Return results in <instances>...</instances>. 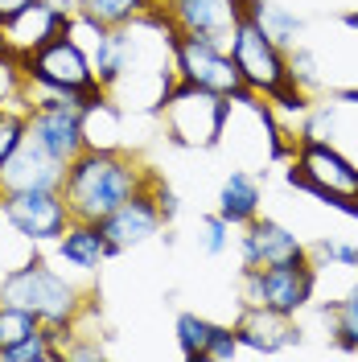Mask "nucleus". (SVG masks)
Returning a JSON list of instances; mask_svg holds the SVG:
<instances>
[{
  "label": "nucleus",
  "instance_id": "f257e3e1",
  "mask_svg": "<svg viewBox=\"0 0 358 362\" xmlns=\"http://www.w3.org/2000/svg\"><path fill=\"white\" fill-rule=\"evenodd\" d=\"M153 177H157V169L144 165L128 148H83L74 160H67V173H62L58 189L70 206V218L99 223L115 206L128 202L132 194L149 189Z\"/></svg>",
  "mask_w": 358,
  "mask_h": 362
},
{
  "label": "nucleus",
  "instance_id": "f03ea898",
  "mask_svg": "<svg viewBox=\"0 0 358 362\" xmlns=\"http://www.w3.org/2000/svg\"><path fill=\"white\" fill-rule=\"evenodd\" d=\"M0 300L21 305L42 325H58V329H74L91 313L87 293L74 280H67L58 268H50V259L37 247L29 251L25 264H17V268H8L0 276Z\"/></svg>",
  "mask_w": 358,
  "mask_h": 362
},
{
  "label": "nucleus",
  "instance_id": "7ed1b4c3",
  "mask_svg": "<svg viewBox=\"0 0 358 362\" xmlns=\"http://www.w3.org/2000/svg\"><path fill=\"white\" fill-rule=\"evenodd\" d=\"M21 78L37 90L67 95L79 112H87V107L108 99V90L95 83L91 58H87V49H83V42L74 37V29H62L42 49H33L29 58H21Z\"/></svg>",
  "mask_w": 358,
  "mask_h": 362
},
{
  "label": "nucleus",
  "instance_id": "20e7f679",
  "mask_svg": "<svg viewBox=\"0 0 358 362\" xmlns=\"http://www.w3.org/2000/svg\"><path fill=\"white\" fill-rule=\"evenodd\" d=\"M153 112L165 119V140L173 148H219L235 103L226 95H214V90L178 78L161 95V103Z\"/></svg>",
  "mask_w": 358,
  "mask_h": 362
},
{
  "label": "nucleus",
  "instance_id": "39448f33",
  "mask_svg": "<svg viewBox=\"0 0 358 362\" xmlns=\"http://www.w3.org/2000/svg\"><path fill=\"white\" fill-rule=\"evenodd\" d=\"M165 33H169V54H173V70H178L181 83L226 95L231 103L251 95V87L243 83V74L235 66V58L226 54V45L198 37V33H178V29H165Z\"/></svg>",
  "mask_w": 358,
  "mask_h": 362
},
{
  "label": "nucleus",
  "instance_id": "423d86ee",
  "mask_svg": "<svg viewBox=\"0 0 358 362\" xmlns=\"http://www.w3.org/2000/svg\"><path fill=\"white\" fill-rule=\"evenodd\" d=\"M243 280V305H260L280 317H296L301 309L313 305L317 293V264L305 259H289V264H264V268L239 272Z\"/></svg>",
  "mask_w": 358,
  "mask_h": 362
},
{
  "label": "nucleus",
  "instance_id": "0eeeda50",
  "mask_svg": "<svg viewBox=\"0 0 358 362\" xmlns=\"http://www.w3.org/2000/svg\"><path fill=\"white\" fill-rule=\"evenodd\" d=\"M284 181L325 206L334 198H358V160L325 140H296V160L284 169Z\"/></svg>",
  "mask_w": 358,
  "mask_h": 362
},
{
  "label": "nucleus",
  "instance_id": "6e6552de",
  "mask_svg": "<svg viewBox=\"0 0 358 362\" xmlns=\"http://www.w3.org/2000/svg\"><path fill=\"white\" fill-rule=\"evenodd\" d=\"M226 54L235 58V66L243 74V83L255 95H280V90L292 83L289 74V54H284V45H276L264 33V25L255 21L251 13H239V21L231 29V42H226Z\"/></svg>",
  "mask_w": 358,
  "mask_h": 362
},
{
  "label": "nucleus",
  "instance_id": "1a4fd4ad",
  "mask_svg": "<svg viewBox=\"0 0 358 362\" xmlns=\"http://www.w3.org/2000/svg\"><path fill=\"white\" fill-rule=\"evenodd\" d=\"M29 136L42 144L54 160H74L87 140H83V112L70 103L67 95H54V90H37L29 87Z\"/></svg>",
  "mask_w": 358,
  "mask_h": 362
},
{
  "label": "nucleus",
  "instance_id": "9d476101",
  "mask_svg": "<svg viewBox=\"0 0 358 362\" xmlns=\"http://www.w3.org/2000/svg\"><path fill=\"white\" fill-rule=\"evenodd\" d=\"M0 218L21 235L29 247L54 243L70 223V206L62 189H4Z\"/></svg>",
  "mask_w": 358,
  "mask_h": 362
},
{
  "label": "nucleus",
  "instance_id": "9b49d317",
  "mask_svg": "<svg viewBox=\"0 0 358 362\" xmlns=\"http://www.w3.org/2000/svg\"><path fill=\"white\" fill-rule=\"evenodd\" d=\"M157 13L165 29H178V33H198L210 42L226 45L231 42V29L243 13V0H161Z\"/></svg>",
  "mask_w": 358,
  "mask_h": 362
},
{
  "label": "nucleus",
  "instance_id": "f8f14e48",
  "mask_svg": "<svg viewBox=\"0 0 358 362\" xmlns=\"http://www.w3.org/2000/svg\"><path fill=\"white\" fill-rule=\"evenodd\" d=\"M239 272L247 268H264V264H289V259H305L309 247L305 239L292 230V226L276 223V218H264L255 214L247 226H239Z\"/></svg>",
  "mask_w": 358,
  "mask_h": 362
},
{
  "label": "nucleus",
  "instance_id": "ddd939ff",
  "mask_svg": "<svg viewBox=\"0 0 358 362\" xmlns=\"http://www.w3.org/2000/svg\"><path fill=\"white\" fill-rule=\"evenodd\" d=\"M99 230H103V243H108V259H115V255H124V251H132V247H144L149 239H157L161 214H157L153 194L149 189L132 194L124 206H115L108 218H99Z\"/></svg>",
  "mask_w": 358,
  "mask_h": 362
},
{
  "label": "nucleus",
  "instance_id": "4468645a",
  "mask_svg": "<svg viewBox=\"0 0 358 362\" xmlns=\"http://www.w3.org/2000/svg\"><path fill=\"white\" fill-rule=\"evenodd\" d=\"M235 338L239 350H255V354H284L305 341V329L296 325V317H280L260 305H243V313L235 321Z\"/></svg>",
  "mask_w": 358,
  "mask_h": 362
},
{
  "label": "nucleus",
  "instance_id": "2eb2a0df",
  "mask_svg": "<svg viewBox=\"0 0 358 362\" xmlns=\"http://www.w3.org/2000/svg\"><path fill=\"white\" fill-rule=\"evenodd\" d=\"M70 21H74V17H67V13L50 8L45 0H37V4H29L25 13H17L13 21L0 29V49L13 54V58L21 62V58H29L33 49H42L50 37H58L62 29H70Z\"/></svg>",
  "mask_w": 358,
  "mask_h": 362
},
{
  "label": "nucleus",
  "instance_id": "dca6fc26",
  "mask_svg": "<svg viewBox=\"0 0 358 362\" xmlns=\"http://www.w3.org/2000/svg\"><path fill=\"white\" fill-rule=\"evenodd\" d=\"M67 165L54 160L33 136H25L21 148L0 165V185L4 189H58Z\"/></svg>",
  "mask_w": 358,
  "mask_h": 362
},
{
  "label": "nucleus",
  "instance_id": "f3484780",
  "mask_svg": "<svg viewBox=\"0 0 358 362\" xmlns=\"http://www.w3.org/2000/svg\"><path fill=\"white\" fill-rule=\"evenodd\" d=\"M54 255L79 268L83 276H95V272L108 264V243H103V230L99 223H83V218H70L67 230L54 239Z\"/></svg>",
  "mask_w": 358,
  "mask_h": 362
},
{
  "label": "nucleus",
  "instance_id": "a211bd4d",
  "mask_svg": "<svg viewBox=\"0 0 358 362\" xmlns=\"http://www.w3.org/2000/svg\"><path fill=\"white\" fill-rule=\"evenodd\" d=\"M260 206H264V181L255 169H231L219 185V214H223L226 223L235 226H247L255 214H260Z\"/></svg>",
  "mask_w": 358,
  "mask_h": 362
},
{
  "label": "nucleus",
  "instance_id": "6ab92c4d",
  "mask_svg": "<svg viewBox=\"0 0 358 362\" xmlns=\"http://www.w3.org/2000/svg\"><path fill=\"white\" fill-rule=\"evenodd\" d=\"M83 140L87 148H124V107L112 95L83 112Z\"/></svg>",
  "mask_w": 358,
  "mask_h": 362
},
{
  "label": "nucleus",
  "instance_id": "aec40b11",
  "mask_svg": "<svg viewBox=\"0 0 358 362\" xmlns=\"http://www.w3.org/2000/svg\"><path fill=\"white\" fill-rule=\"evenodd\" d=\"M153 8V0H79V13L91 25H103V29H120V25H132L136 17H144Z\"/></svg>",
  "mask_w": 358,
  "mask_h": 362
},
{
  "label": "nucleus",
  "instance_id": "412c9836",
  "mask_svg": "<svg viewBox=\"0 0 358 362\" xmlns=\"http://www.w3.org/2000/svg\"><path fill=\"white\" fill-rule=\"evenodd\" d=\"M321 313L330 317V341H334V350L358 354V284L342 296V300L325 305Z\"/></svg>",
  "mask_w": 358,
  "mask_h": 362
},
{
  "label": "nucleus",
  "instance_id": "4be33fe9",
  "mask_svg": "<svg viewBox=\"0 0 358 362\" xmlns=\"http://www.w3.org/2000/svg\"><path fill=\"white\" fill-rule=\"evenodd\" d=\"M210 334H214V321L202 313H178V321H173V338H178V350L181 358L190 362H206V346H210Z\"/></svg>",
  "mask_w": 358,
  "mask_h": 362
},
{
  "label": "nucleus",
  "instance_id": "5701e85b",
  "mask_svg": "<svg viewBox=\"0 0 358 362\" xmlns=\"http://www.w3.org/2000/svg\"><path fill=\"white\" fill-rule=\"evenodd\" d=\"M25 136H29V107H13L0 99V165L21 148Z\"/></svg>",
  "mask_w": 358,
  "mask_h": 362
},
{
  "label": "nucleus",
  "instance_id": "b1692460",
  "mask_svg": "<svg viewBox=\"0 0 358 362\" xmlns=\"http://www.w3.org/2000/svg\"><path fill=\"white\" fill-rule=\"evenodd\" d=\"M289 54V74H292V83L301 90H313V87H321L325 78H321V58H317V49H309V45H289L284 49Z\"/></svg>",
  "mask_w": 358,
  "mask_h": 362
},
{
  "label": "nucleus",
  "instance_id": "393cba45",
  "mask_svg": "<svg viewBox=\"0 0 358 362\" xmlns=\"http://www.w3.org/2000/svg\"><path fill=\"white\" fill-rule=\"evenodd\" d=\"M231 230H235V226L226 223L219 210H214V214H202L198 218V247L206 251L210 259H219V255H226V247H231Z\"/></svg>",
  "mask_w": 358,
  "mask_h": 362
},
{
  "label": "nucleus",
  "instance_id": "a878e982",
  "mask_svg": "<svg viewBox=\"0 0 358 362\" xmlns=\"http://www.w3.org/2000/svg\"><path fill=\"white\" fill-rule=\"evenodd\" d=\"M149 194H153V202H157V214H161V226H173L178 223V214H181V198H178V189L169 185V181L153 177V185H149Z\"/></svg>",
  "mask_w": 358,
  "mask_h": 362
},
{
  "label": "nucleus",
  "instance_id": "bb28decb",
  "mask_svg": "<svg viewBox=\"0 0 358 362\" xmlns=\"http://www.w3.org/2000/svg\"><path fill=\"white\" fill-rule=\"evenodd\" d=\"M239 354V338H235V325H219L214 321V334L206 346V362H231Z\"/></svg>",
  "mask_w": 358,
  "mask_h": 362
},
{
  "label": "nucleus",
  "instance_id": "cd10ccee",
  "mask_svg": "<svg viewBox=\"0 0 358 362\" xmlns=\"http://www.w3.org/2000/svg\"><path fill=\"white\" fill-rule=\"evenodd\" d=\"M313 251L321 259H330L337 268H354L358 272V243H342V239H317Z\"/></svg>",
  "mask_w": 358,
  "mask_h": 362
},
{
  "label": "nucleus",
  "instance_id": "c85d7f7f",
  "mask_svg": "<svg viewBox=\"0 0 358 362\" xmlns=\"http://www.w3.org/2000/svg\"><path fill=\"white\" fill-rule=\"evenodd\" d=\"M29 4H37V0H0V29H4V25L13 21L17 13H25Z\"/></svg>",
  "mask_w": 358,
  "mask_h": 362
},
{
  "label": "nucleus",
  "instance_id": "c756f323",
  "mask_svg": "<svg viewBox=\"0 0 358 362\" xmlns=\"http://www.w3.org/2000/svg\"><path fill=\"white\" fill-rule=\"evenodd\" d=\"M50 8H58V13H67V17H74L79 13V0H45Z\"/></svg>",
  "mask_w": 358,
  "mask_h": 362
},
{
  "label": "nucleus",
  "instance_id": "7c9ffc66",
  "mask_svg": "<svg viewBox=\"0 0 358 362\" xmlns=\"http://www.w3.org/2000/svg\"><path fill=\"white\" fill-rule=\"evenodd\" d=\"M342 25H346V29H350V33H354V37H358V8H350V13L342 17Z\"/></svg>",
  "mask_w": 358,
  "mask_h": 362
},
{
  "label": "nucleus",
  "instance_id": "2f4dec72",
  "mask_svg": "<svg viewBox=\"0 0 358 362\" xmlns=\"http://www.w3.org/2000/svg\"><path fill=\"white\" fill-rule=\"evenodd\" d=\"M0 202H4V185H0Z\"/></svg>",
  "mask_w": 358,
  "mask_h": 362
},
{
  "label": "nucleus",
  "instance_id": "473e14b6",
  "mask_svg": "<svg viewBox=\"0 0 358 362\" xmlns=\"http://www.w3.org/2000/svg\"><path fill=\"white\" fill-rule=\"evenodd\" d=\"M157 4H161V0H153V8H157Z\"/></svg>",
  "mask_w": 358,
  "mask_h": 362
}]
</instances>
